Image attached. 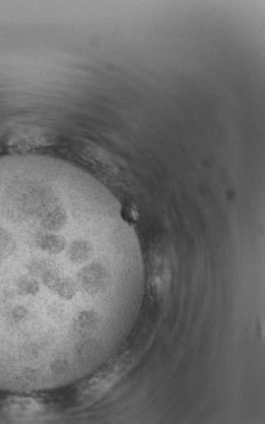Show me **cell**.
<instances>
[{
  "label": "cell",
  "mask_w": 265,
  "mask_h": 424,
  "mask_svg": "<svg viewBox=\"0 0 265 424\" xmlns=\"http://www.w3.org/2000/svg\"><path fill=\"white\" fill-rule=\"evenodd\" d=\"M52 191V182L37 170L0 167V368L36 360L46 296L58 297L67 277L60 272L63 253H50L43 242Z\"/></svg>",
  "instance_id": "cell-1"
},
{
  "label": "cell",
  "mask_w": 265,
  "mask_h": 424,
  "mask_svg": "<svg viewBox=\"0 0 265 424\" xmlns=\"http://www.w3.org/2000/svg\"><path fill=\"white\" fill-rule=\"evenodd\" d=\"M78 281L82 290L88 295H97L105 290L108 283V272L104 265L92 263L80 270Z\"/></svg>",
  "instance_id": "cell-2"
},
{
  "label": "cell",
  "mask_w": 265,
  "mask_h": 424,
  "mask_svg": "<svg viewBox=\"0 0 265 424\" xmlns=\"http://www.w3.org/2000/svg\"><path fill=\"white\" fill-rule=\"evenodd\" d=\"M99 316L94 311L86 310L80 312L74 324V329L82 337L94 333L99 325Z\"/></svg>",
  "instance_id": "cell-4"
},
{
  "label": "cell",
  "mask_w": 265,
  "mask_h": 424,
  "mask_svg": "<svg viewBox=\"0 0 265 424\" xmlns=\"http://www.w3.org/2000/svg\"><path fill=\"white\" fill-rule=\"evenodd\" d=\"M94 254V247L85 239L73 240L68 247L70 260L77 265L85 264Z\"/></svg>",
  "instance_id": "cell-3"
}]
</instances>
